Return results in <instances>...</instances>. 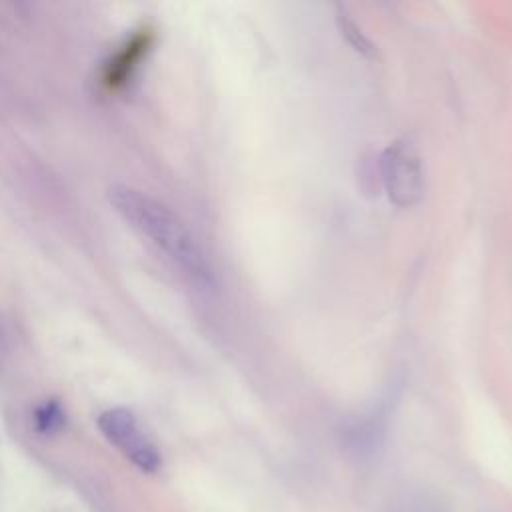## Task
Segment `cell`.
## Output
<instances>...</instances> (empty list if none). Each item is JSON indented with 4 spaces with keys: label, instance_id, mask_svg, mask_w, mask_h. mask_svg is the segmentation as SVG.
<instances>
[{
    "label": "cell",
    "instance_id": "cell-1",
    "mask_svg": "<svg viewBox=\"0 0 512 512\" xmlns=\"http://www.w3.org/2000/svg\"><path fill=\"white\" fill-rule=\"evenodd\" d=\"M108 200L138 234L148 238V242L162 250L188 276L200 284L212 282L210 266L200 244L170 208L130 186L120 184L108 190Z\"/></svg>",
    "mask_w": 512,
    "mask_h": 512
},
{
    "label": "cell",
    "instance_id": "cell-2",
    "mask_svg": "<svg viewBox=\"0 0 512 512\" xmlns=\"http://www.w3.org/2000/svg\"><path fill=\"white\" fill-rule=\"evenodd\" d=\"M380 178L388 200L398 208H410L424 196L422 160L408 140H394L382 150Z\"/></svg>",
    "mask_w": 512,
    "mask_h": 512
},
{
    "label": "cell",
    "instance_id": "cell-3",
    "mask_svg": "<svg viewBox=\"0 0 512 512\" xmlns=\"http://www.w3.org/2000/svg\"><path fill=\"white\" fill-rule=\"evenodd\" d=\"M104 438L116 446L138 470L154 474L162 466V456L154 442L142 432L136 416L128 408H108L98 416Z\"/></svg>",
    "mask_w": 512,
    "mask_h": 512
},
{
    "label": "cell",
    "instance_id": "cell-5",
    "mask_svg": "<svg viewBox=\"0 0 512 512\" xmlns=\"http://www.w3.org/2000/svg\"><path fill=\"white\" fill-rule=\"evenodd\" d=\"M336 24H338L342 38L350 44V48H354L358 54H362L366 58L376 54L374 44L368 40V36L362 32V28L356 24V20L348 14V10L344 6H336Z\"/></svg>",
    "mask_w": 512,
    "mask_h": 512
},
{
    "label": "cell",
    "instance_id": "cell-6",
    "mask_svg": "<svg viewBox=\"0 0 512 512\" xmlns=\"http://www.w3.org/2000/svg\"><path fill=\"white\" fill-rule=\"evenodd\" d=\"M66 426V412L56 398H48L34 410V428L44 434L52 436L58 434Z\"/></svg>",
    "mask_w": 512,
    "mask_h": 512
},
{
    "label": "cell",
    "instance_id": "cell-4",
    "mask_svg": "<svg viewBox=\"0 0 512 512\" xmlns=\"http://www.w3.org/2000/svg\"><path fill=\"white\" fill-rule=\"evenodd\" d=\"M154 40H156V32L152 26H140L138 30H134L120 44V48L106 60L100 76L104 90L118 92L126 84H130L142 60H146L148 52L152 50Z\"/></svg>",
    "mask_w": 512,
    "mask_h": 512
}]
</instances>
